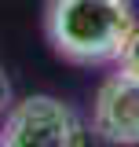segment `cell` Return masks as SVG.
<instances>
[{
	"label": "cell",
	"instance_id": "cell-1",
	"mask_svg": "<svg viewBox=\"0 0 139 147\" xmlns=\"http://www.w3.org/2000/svg\"><path fill=\"white\" fill-rule=\"evenodd\" d=\"M132 26V0H51L44 11L51 52L81 66L117 59Z\"/></svg>",
	"mask_w": 139,
	"mask_h": 147
},
{
	"label": "cell",
	"instance_id": "cell-2",
	"mask_svg": "<svg viewBox=\"0 0 139 147\" xmlns=\"http://www.w3.org/2000/svg\"><path fill=\"white\" fill-rule=\"evenodd\" d=\"M88 129L81 114L59 96H26L4 118L0 147H84Z\"/></svg>",
	"mask_w": 139,
	"mask_h": 147
},
{
	"label": "cell",
	"instance_id": "cell-3",
	"mask_svg": "<svg viewBox=\"0 0 139 147\" xmlns=\"http://www.w3.org/2000/svg\"><path fill=\"white\" fill-rule=\"evenodd\" d=\"M92 129L106 144H121V147L139 144V81L136 77L114 74L103 81L95 107H92Z\"/></svg>",
	"mask_w": 139,
	"mask_h": 147
},
{
	"label": "cell",
	"instance_id": "cell-4",
	"mask_svg": "<svg viewBox=\"0 0 139 147\" xmlns=\"http://www.w3.org/2000/svg\"><path fill=\"white\" fill-rule=\"evenodd\" d=\"M114 63H117V74L139 81V22L128 30V37H124V44H121V52H117Z\"/></svg>",
	"mask_w": 139,
	"mask_h": 147
},
{
	"label": "cell",
	"instance_id": "cell-5",
	"mask_svg": "<svg viewBox=\"0 0 139 147\" xmlns=\"http://www.w3.org/2000/svg\"><path fill=\"white\" fill-rule=\"evenodd\" d=\"M7 103H11V85H7V77L0 74V110L7 107Z\"/></svg>",
	"mask_w": 139,
	"mask_h": 147
}]
</instances>
